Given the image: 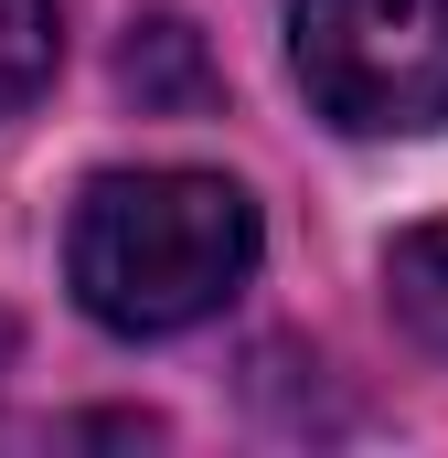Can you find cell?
Listing matches in <instances>:
<instances>
[{
    "mask_svg": "<svg viewBox=\"0 0 448 458\" xmlns=\"http://www.w3.org/2000/svg\"><path fill=\"white\" fill-rule=\"evenodd\" d=\"M65 267L108 331L160 342V331L214 320L256 277V203L224 171H108L75 203Z\"/></svg>",
    "mask_w": 448,
    "mask_h": 458,
    "instance_id": "1",
    "label": "cell"
},
{
    "mask_svg": "<svg viewBox=\"0 0 448 458\" xmlns=\"http://www.w3.org/2000/svg\"><path fill=\"white\" fill-rule=\"evenodd\" d=\"M384 299H395V331H406V342L448 352V225L395 234V256H384Z\"/></svg>",
    "mask_w": 448,
    "mask_h": 458,
    "instance_id": "4",
    "label": "cell"
},
{
    "mask_svg": "<svg viewBox=\"0 0 448 458\" xmlns=\"http://www.w3.org/2000/svg\"><path fill=\"white\" fill-rule=\"evenodd\" d=\"M289 64L310 107L352 139L448 128V0H299Z\"/></svg>",
    "mask_w": 448,
    "mask_h": 458,
    "instance_id": "2",
    "label": "cell"
},
{
    "mask_svg": "<svg viewBox=\"0 0 448 458\" xmlns=\"http://www.w3.org/2000/svg\"><path fill=\"white\" fill-rule=\"evenodd\" d=\"M117 75H128V97H139V107H203V97H214L203 32H193L182 11H150V21H128V54H117Z\"/></svg>",
    "mask_w": 448,
    "mask_h": 458,
    "instance_id": "3",
    "label": "cell"
},
{
    "mask_svg": "<svg viewBox=\"0 0 448 458\" xmlns=\"http://www.w3.org/2000/svg\"><path fill=\"white\" fill-rule=\"evenodd\" d=\"M0 373H11V320H0Z\"/></svg>",
    "mask_w": 448,
    "mask_h": 458,
    "instance_id": "6",
    "label": "cell"
},
{
    "mask_svg": "<svg viewBox=\"0 0 448 458\" xmlns=\"http://www.w3.org/2000/svg\"><path fill=\"white\" fill-rule=\"evenodd\" d=\"M54 75V0H0V117Z\"/></svg>",
    "mask_w": 448,
    "mask_h": 458,
    "instance_id": "5",
    "label": "cell"
}]
</instances>
